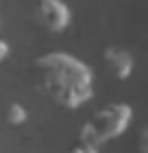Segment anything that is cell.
I'll return each mask as SVG.
<instances>
[{
  "label": "cell",
  "mask_w": 148,
  "mask_h": 153,
  "mask_svg": "<svg viewBox=\"0 0 148 153\" xmlns=\"http://www.w3.org/2000/svg\"><path fill=\"white\" fill-rule=\"evenodd\" d=\"M37 68L46 92L59 105L74 109L85 105L94 94L91 70L68 53H48L37 59Z\"/></svg>",
  "instance_id": "obj_1"
},
{
  "label": "cell",
  "mask_w": 148,
  "mask_h": 153,
  "mask_svg": "<svg viewBox=\"0 0 148 153\" xmlns=\"http://www.w3.org/2000/svg\"><path fill=\"white\" fill-rule=\"evenodd\" d=\"M133 120V109L126 103H111L96 112L81 129V140L102 147L105 142L116 140L129 129Z\"/></svg>",
  "instance_id": "obj_2"
},
{
  "label": "cell",
  "mask_w": 148,
  "mask_h": 153,
  "mask_svg": "<svg viewBox=\"0 0 148 153\" xmlns=\"http://www.w3.org/2000/svg\"><path fill=\"white\" fill-rule=\"evenodd\" d=\"M39 18H41V24H44L48 31L59 33V31L66 29L68 22H70V9L61 0H41Z\"/></svg>",
  "instance_id": "obj_3"
},
{
  "label": "cell",
  "mask_w": 148,
  "mask_h": 153,
  "mask_svg": "<svg viewBox=\"0 0 148 153\" xmlns=\"http://www.w3.org/2000/svg\"><path fill=\"white\" fill-rule=\"evenodd\" d=\"M105 57H107V64L111 68V72H113L118 79H126V76L133 72V57H131V53L122 51V48H109Z\"/></svg>",
  "instance_id": "obj_4"
},
{
  "label": "cell",
  "mask_w": 148,
  "mask_h": 153,
  "mask_svg": "<svg viewBox=\"0 0 148 153\" xmlns=\"http://www.w3.org/2000/svg\"><path fill=\"white\" fill-rule=\"evenodd\" d=\"M7 114H9V116H7V118H9V123H13V125H22L26 120V116H29V112H26L20 103H13Z\"/></svg>",
  "instance_id": "obj_5"
},
{
  "label": "cell",
  "mask_w": 148,
  "mask_h": 153,
  "mask_svg": "<svg viewBox=\"0 0 148 153\" xmlns=\"http://www.w3.org/2000/svg\"><path fill=\"white\" fill-rule=\"evenodd\" d=\"M72 153H100V147H96V144H89V142H83L79 140V144L72 149Z\"/></svg>",
  "instance_id": "obj_6"
}]
</instances>
